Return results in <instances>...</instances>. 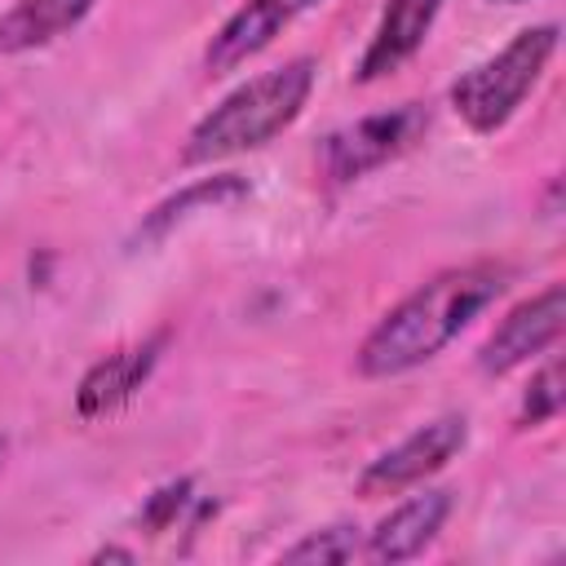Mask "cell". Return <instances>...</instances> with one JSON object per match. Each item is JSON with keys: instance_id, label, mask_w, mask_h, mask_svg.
Instances as JSON below:
<instances>
[{"instance_id": "9a60e30c", "label": "cell", "mask_w": 566, "mask_h": 566, "mask_svg": "<svg viewBox=\"0 0 566 566\" xmlns=\"http://www.w3.org/2000/svg\"><path fill=\"white\" fill-rule=\"evenodd\" d=\"M190 504H195V482H190V478H177V482L159 486V491L146 500V509H142V526H146L150 535L172 531V526H177V517H181Z\"/></svg>"}, {"instance_id": "2e32d148", "label": "cell", "mask_w": 566, "mask_h": 566, "mask_svg": "<svg viewBox=\"0 0 566 566\" xmlns=\"http://www.w3.org/2000/svg\"><path fill=\"white\" fill-rule=\"evenodd\" d=\"M133 557H137L133 548H119V544H106V548H97V553H93L88 562H133Z\"/></svg>"}, {"instance_id": "30bf717a", "label": "cell", "mask_w": 566, "mask_h": 566, "mask_svg": "<svg viewBox=\"0 0 566 566\" xmlns=\"http://www.w3.org/2000/svg\"><path fill=\"white\" fill-rule=\"evenodd\" d=\"M438 13H442V0H389L358 66H354V84H376V80L394 75L407 57H416L420 44L429 40Z\"/></svg>"}, {"instance_id": "9c48e42d", "label": "cell", "mask_w": 566, "mask_h": 566, "mask_svg": "<svg viewBox=\"0 0 566 566\" xmlns=\"http://www.w3.org/2000/svg\"><path fill=\"white\" fill-rule=\"evenodd\" d=\"M451 504H455V495L442 491V486L420 491V495H407L402 504H394V509L376 522V531L363 535V557H367V562H380V566L420 557V553L438 539V531L447 526Z\"/></svg>"}, {"instance_id": "e0dca14e", "label": "cell", "mask_w": 566, "mask_h": 566, "mask_svg": "<svg viewBox=\"0 0 566 566\" xmlns=\"http://www.w3.org/2000/svg\"><path fill=\"white\" fill-rule=\"evenodd\" d=\"M491 4H522V0H491Z\"/></svg>"}, {"instance_id": "ac0fdd59", "label": "cell", "mask_w": 566, "mask_h": 566, "mask_svg": "<svg viewBox=\"0 0 566 566\" xmlns=\"http://www.w3.org/2000/svg\"><path fill=\"white\" fill-rule=\"evenodd\" d=\"M4 451H9V442H4V438H0V460H4Z\"/></svg>"}, {"instance_id": "5bb4252c", "label": "cell", "mask_w": 566, "mask_h": 566, "mask_svg": "<svg viewBox=\"0 0 566 566\" xmlns=\"http://www.w3.org/2000/svg\"><path fill=\"white\" fill-rule=\"evenodd\" d=\"M557 411H562V363L553 358L522 389V402H517V420L513 424L517 429H539V424L557 420Z\"/></svg>"}, {"instance_id": "3957f363", "label": "cell", "mask_w": 566, "mask_h": 566, "mask_svg": "<svg viewBox=\"0 0 566 566\" xmlns=\"http://www.w3.org/2000/svg\"><path fill=\"white\" fill-rule=\"evenodd\" d=\"M557 53V22H539L517 31L500 53L478 62L451 84V111L473 133H495L513 119V111L526 102V93L539 84L548 57Z\"/></svg>"}, {"instance_id": "4fadbf2b", "label": "cell", "mask_w": 566, "mask_h": 566, "mask_svg": "<svg viewBox=\"0 0 566 566\" xmlns=\"http://www.w3.org/2000/svg\"><path fill=\"white\" fill-rule=\"evenodd\" d=\"M354 557H363V531L354 522L318 526V531L301 535L292 548L279 553V562H287V566H340V562H354Z\"/></svg>"}, {"instance_id": "8fae6325", "label": "cell", "mask_w": 566, "mask_h": 566, "mask_svg": "<svg viewBox=\"0 0 566 566\" xmlns=\"http://www.w3.org/2000/svg\"><path fill=\"white\" fill-rule=\"evenodd\" d=\"M248 195H252V186H248V177H239V172H212V177H199V181L181 186L177 195L159 199V203L142 217L133 243H159V239H168L177 226H186L190 217L234 208V203H243Z\"/></svg>"}, {"instance_id": "6da1fadb", "label": "cell", "mask_w": 566, "mask_h": 566, "mask_svg": "<svg viewBox=\"0 0 566 566\" xmlns=\"http://www.w3.org/2000/svg\"><path fill=\"white\" fill-rule=\"evenodd\" d=\"M504 287H509V265H495V261L438 270L363 336L354 354L358 376L389 380L433 363L491 301L504 296Z\"/></svg>"}, {"instance_id": "7a4b0ae2", "label": "cell", "mask_w": 566, "mask_h": 566, "mask_svg": "<svg viewBox=\"0 0 566 566\" xmlns=\"http://www.w3.org/2000/svg\"><path fill=\"white\" fill-rule=\"evenodd\" d=\"M314 57H292L234 93H226L190 133L181 146V164H217L230 155H248L270 146L283 128H292L314 93Z\"/></svg>"}, {"instance_id": "5b68a950", "label": "cell", "mask_w": 566, "mask_h": 566, "mask_svg": "<svg viewBox=\"0 0 566 566\" xmlns=\"http://www.w3.org/2000/svg\"><path fill=\"white\" fill-rule=\"evenodd\" d=\"M469 442V416L451 411V416H438L420 429H411L402 442H394L389 451H380L376 460L363 464L354 491L363 500H385V495H398L416 482H424L429 473L447 469Z\"/></svg>"}, {"instance_id": "7c38bea8", "label": "cell", "mask_w": 566, "mask_h": 566, "mask_svg": "<svg viewBox=\"0 0 566 566\" xmlns=\"http://www.w3.org/2000/svg\"><path fill=\"white\" fill-rule=\"evenodd\" d=\"M93 0H13L0 13V57L40 49L88 18Z\"/></svg>"}, {"instance_id": "ba28073f", "label": "cell", "mask_w": 566, "mask_h": 566, "mask_svg": "<svg viewBox=\"0 0 566 566\" xmlns=\"http://www.w3.org/2000/svg\"><path fill=\"white\" fill-rule=\"evenodd\" d=\"M164 349H168V332H155V336L137 340V345H124V349L97 358L80 376V385H75V411H80V420H102V416L119 411L150 380V371H155V363H159Z\"/></svg>"}, {"instance_id": "8992f818", "label": "cell", "mask_w": 566, "mask_h": 566, "mask_svg": "<svg viewBox=\"0 0 566 566\" xmlns=\"http://www.w3.org/2000/svg\"><path fill=\"white\" fill-rule=\"evenodd\" d=\"M562 323H566V287L562 283H548L535 296L517 301L495 323V332L478 349V371L482 376H509L513 367H522L535 354L553 349L557 336H562Z\"/></svg>"}, {"instance_id": "52a82bcc", "label": "cell", "mask_w": 566, "mask_h": 566, "mask_svg": "<svg viewBox=\"0 0 566 566\" xmlns=\"http://www.w3.org/2000/svg\"><path fill=\"white\" fill-rule=\"evenodd\" d=\"M318 0H243L208 40L203 49V71L208 75H230L261 49H270L301 13H310Z\"/></svg>"}, {"instance_id": "277c9868", "label": "cell", "mask_w": 566, "mask_h": 566, "mask_svg": "<svg viewBox=\"0 0 566 566\" xmlns=\"http://www.w3.org/2000/svg\"><path fill=\"white\" fill-rule=\"evenodd\" d=\"M429 106L424 102H402L376 115H363L336 133L323 137L318 146V168L332 186H349L376 168H385L389 159L407 155L424 133H429Z\"/></svg>"}]
</instances>
